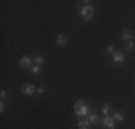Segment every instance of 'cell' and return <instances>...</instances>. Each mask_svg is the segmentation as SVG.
Listing matches in <instances>:
<instances>
[{
    "instance_id": "cell-9",
    "label": "cell",
    "mask_w": 135,
    "mask_h": 129,
    "mask_svg": "<svg viewBox=\"0 0 135 129\" xmlns=\"http://www.w3.org/2000/svg\"><path fill=\"white\" fill-rule=\"evenodd\" d=\"M91 128V123H89L88 119H82V121L78 122V129H89Z\"/></svg>"
},
{
    "instance_id": "cell-14",
    "label": "cell",
    "mask_w": 135,
    "mask_h": 129,
    "mask_svg": "<svg viewBox=\"0 0 135 129\" xmlns=\"http://www.w3.org/2000/svg\"><path fill=\"white\" fill-rule=\"evenodd\" d=\"M39 72H40V66H37V64L32 66V69H30V73H32V75L37 76V75H39Z\"/></svg>"
},
{
    "instance_id": "cell-1",
    "label": "cell",
    "mask_w": 135,
    "mask_h": 129,
    "mask_svg": "<svg viewBox=\"0 0 135 129\" xmlns=\"http://www.w3.org/2000/svg\"><path fill=\"white\" fill-rule=\"evenodd\" d=\"M73 109H75V113L78 116H81V118H88V115L91 113V112H89V105L85 101H82V99H79V101L75 102Z\"/></svg>"
},
{
    "instance_id": "cell-3",
    "label": "cell",
    "mask_w": 135,
    "mask_h": 129,
    "mask_svg": "<svg viewBox=\"0 0 135 129\" xmlns=\"http://www.w3.org/2000/svg\"><path fill=\"white\" fill-rule=\"evenodd\" d=\"M101 123L107 129H115V121L112 119V116H104L101 119Z\"/></svg>"
},
{
    "instance_id": "cell-10",
    "label": "cell",
    "mask_w": 135,
    "mask_h": 129,
    "mask_svg": "<svg viewBox=\"0 0 135 129\" xmlns=\"http://www.w3.org/2000/svg\"><path fill=\"white\" fill-rule=\"evenodd\" d=\"M112 119H114L115 122H122L125 118H124V113H122V112L117 111V112H114V113H112Z\"/></svg>"
},
{
    "instance_id": "cell-16",
    "label": "cell",
    "mask_w": 135,
    "mask_h": 129,
    "mask_svg": "<svg viewBox=\"0 0 135 129\" xmlns=\"http://www.w3.org/2000/svg\"><path fill=\"white\" fill-rule=\"evenodd\" d=\"M107 52H108V53H112V54H114V53H115L114 44H108V46H107Z\"/></svg>"
},
{
    "instance_id": "cell-15",
    "label": "cell",
    "mask_w": 135,
    "mask_h": 129,
    "mask_svg": "<svg viewBox=\"0 0 135 129\" xmlns=\"http://www.w3.org/2000/svg\"><path fill=\"white\" fill-rule=\"evenodd\" d=\"M135 49V42H128V44H127V50H134Z\"/></svg>"
},
{
    "instance_id": "cell-18",
    "label": "cell",
    "mask_w": 135,
    "mask_h": 129,
    "mask_svg": "<svg viewBox=\"0 0 135 129\" xmlns=\"http://www.w3.org/2000/svg\"><path fill=\"white\" fill-rule=\"evenodd\" d=\"M0 112H4V101L0 102Z\"/></svg>"
},
{
    "instance_id": "cell-11",
    "label": "cell",
    "mask_w": 135,
    "mask_h": 129,
    "mask_svg": "<svg viewBox=\"0 0 135 129\" xmlns=\"http://www.w3.org/2000/svg\"><path fill=\"white\" fill-rule=\"evenodd\" d=\"M122 39L127 42H131V39H132V32L131 30H122Z\"/></svg>"
},
{
    "instance_id": "cell-6",
    "label": "cell",
    "mask_w": 135,
    "mask_h": 129,
    "mask_svg": "<svg viewBox=\"0 0 135 129\" xmlns=\"http://www.w3.org/2000/svg\"><path fill=\"white\" fill-rule=\"evenodd\" d=\"M22 92H23V95H26V96H32L35 92H36V89H35V86L32 85V83H26V85L23 86V89H22Z\"/></svg>"
},
{
    "instance_id": "cell-19",
    "label": "cell",
    "mask_w": 135,
    "mask_h": 129,
    "mask_svg": "<svg viewBox=\"0 0 135 129\" xmlns=\"http://www.w3.org/2000/svg\"><path fill=\"white\" fill-rule=\"evenodd\" d=\"M36 92L39 93V95H43V93H45V88H39V89H36Z\"/></svg>"
},
{
    "instance_id": "cell-5",
    "label": "cell",
    "mask_w": 135,
    "mask_h": 129,
    "mask_svg": "<svg viewBox=\"0 0 135 129\" xmlns=\"http://www.w3.org/2000/svg\"><path fill=\"white\" fill-rule=\"evenodd\" d=\"M32 62H33V59H32L30 56H23V57H20V60H19L20 66H22V67H25V69L30 67V66H32Z\"/></svg>"
},
{
    "instance_id": "cell-7",
    "label": "cell",
    "mask_w": 135,
    "mask_h": 129,
    "mask_svg": "<svg viewBox=\"0 0 135 129\" xmlns=\"http://www.w3.org/2000/svg\"><path fill=\"white\" fill-rule=\"evenodd\" d=\"M88 121L91 125H99L101 123V119H99V115L96 113V112H91V113L88 115Z\"/></svg>"
},
{
    "instance_id": "cell-17",
    "label": "cell",
    "mask_w": 135,
    "mask_h": 129,
    "mask_svg": "<svg viewBox=\"0 0 135 129\" xmlns=\"http://www.w3.org/2000/svg\"><path fill=\"white\" fill-rule=\"evenodd\" d=\"M0 98H2V101H4V99L7 98V92H6V90H2V92H0Z\"/></svg>"
},
{
    "instance_id": "cell-12",
    "label": "cell",
    "mask_w": 135,
    "mask_h": 129,
    "mask_svg": "<svg viewBox=\"0 0 135 129\" xmlns=\"http://www.w3.org/2000/svg\"><path fill=\"white\" fill-rule=\"evenodd\" d=\"M33 62L37 64V66H42V64H45V57L43 56H36L33 59Z\"/></svg>"
},
{
    "instance_id": "cell-8",
    "label": "cell",
    "mask_w": 135,
    "mask_h": 129,
    "mask_svg": "<svg viewBox=\"0 0 135 129\" xmlns=\"http://www.w3.org/2000/svg\"><path fill=\"white\" fill-rule=\"evenodd\" d=\"M66 43H68V37L65 36V34L60 33L59 36L56 37V44L57 46H66Z\"/></svg>"
},
{
    "instance_id": "cell-2",
    "label": "cell",
    "mask_w": 135,
    "mask_h": 129,
    "mask_svg": "<svg viewBox=\"0 0 135 129\" xmlns=\"http://www.w3.org/2000/svg\"><path fill=\"white\" fill-rule=\"evenodd\" d=\"M94 13H95V9L91 4H83L81 7V17L85 22H91L94 19Z\"/></svg>"
},
{
    "instance_id": "cell-4",
    "label": "cell",
    "mask_w": 135,
    "mask_h": 129,
    "mask_svg": "<svg viewBox=\"0 0 135 129\" xmlns=\"http://www.w3.org/2000/svg\"><path fill=\"white\" fill-rule=\"evenodd\" d=\"M112 62H114L115 64H124V63H125V56H124V53L115 50V53L112 54Z\"/></svg>"
},
{
    "instance_id": "cell-13",
    "label": "cell",
    "mask_w": 135,
    "mask_h": 129,
    "mask_svg": "<svg viewBox=\"0 0 135 129\" xmlns=\"http://www.w3.org/2000/svg\"><path fill=\"white\" fill-rule=\"evenodd\" d=\"M109 112H111V106H109L108 103H105L104 108H102V115H104V116H109Z\"/></svg>"
}]
</instances>
